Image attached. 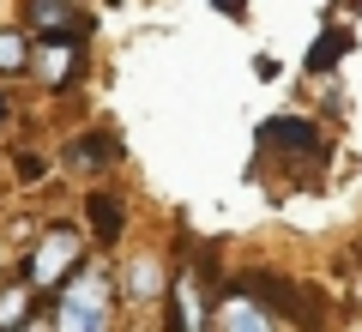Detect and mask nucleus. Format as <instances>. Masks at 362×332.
<instances>
[{
  "label": "nucleus",
  "mask_w": 362,
  "mask_h": 332,
  "mask_svg": "<svg viewBox=\"0 0 362 332\" xmlns=\"http://www.w3.org/2000/svg\"><path fill=\"white\" fill-rule=\"evenodd\" d=\"M49 332H115V278L85 260V266L54 290Z\"/></svg>",
  "instance_id": "1"
},
{
  "label": "nucleus",
  "mask_w": 362,
  "mask_h": 332,
  "mask_svg": "<svg viewBox=\"0 0 362 332\" xmlns=\"http://www.w3.org/2000/svg\"><path fill=\"white\" fill-rule=\"evenodd\" d=\"M78 266H85V230L66 224V217H49V224L30 236V254H25V266H18V284H25L30 296H49V290H61Z\"/></svg>",
  "instance_id": "2"
},
{
  "label": "nucleus",
  "mask_w": 362,
  "mask_h": 332,
  "mask_svg": "<svg viewBox=\"0 0 362 332\" xmlns=\"http://www.w3.org/2000/svg\"><path fill=\"white\" fill-rule=\"evenodd\" d=\"M85 42H90V37H37V42H30L25 73L37 79L42 91L78 85V79H85Z\"/></svg>",
  "instance_id": "3"
},
{
  "label": "nucleus",
  "mask_w": 362,
  "mask_h": 332,
  "mask_svg": "<svg viewBox=\"0 0 362 332\" xmlns=\"http://www.w3.org/2000/svg\"><path fill=\"white\" fill-rule=\"evenodd\" d=\"M259 151H284V157H302L308 169L326 164V133L320 121H302V115H278L259 127Z\"/></svg>",
  "instance_id": "4"
},
{
  "label": "nucleus",
  "mask_w": 362,
  "mask_h": 332,
  "mask_svg": "<svg viewBox=\"0 0 362 332\" xmlns=\"http://www.w3.org/2000/svg\"><path fill=\"white\" fill-rule=\"evenodd\" d=\"M206 332H284V326H278V320H272L242 284H230V290L206 308Z\"/></svg>",
  "instance_id": "5"
},
{
  "label": "nucleus",
  "mask_w": 362,
  "mask_h": 332,
  "mask_svg": "<svg viewBox=\"0 0 362 332\" xmlns=\"http://www.w3.org/2000/svg\"><path fill=\"white\" fill-rule=\"evenodd\" d=\"M163 308H169L163 332H206V302H199V278H194L187 266H175V278H169V290H163Z\"/></svg>",
  "instance_id": "6"
},
{
  "label": "nucleus",
  "mask_w": 362,
  "mask_h": 332,
  "mask_svg": "<svg viewBox=\"0 0 362 332\" xmlns=\"http://www.w3.org/2000/svg\"><path fill=\"white\" fill-rule=\"evenodd\" d=\"M85 217H90V236L103 248H115L121 242V230H127V200H115V193H85Z\"/></svg>",
  "instance_id": "7"
},
{
  "label": "nucleus",
  "mask_w": 362,
  "mask_h": 332,
  "mask_svg": "<svg viewBox=\"0 0 362 332\" xmlns=\"http://www.w3.org/2000/svg\"><path fill=\"white\" fill-rule=\"evenodd\" d=\"M121 290H127V302H157V296L169 290V278H163V266H157L151 254H139V260H127V272H121Z\"/></svg>",
  "instance_id": "8"
},
{
  "label": "nucleus",
  "mask_w": 362,
  "mask_h": 332,
  "mask_svg": "<svg viewBox=\"0 0 362 332\" xmlns=\"http://www.w3.org/2000/svg\"><path fill=\"white\" fill-rule=\"evenodd\" d=\"M344 49H350V30H326V37L308 49V73L314 79H332V67H338V55H344Z\"/></svg>",
  "instance_id": "9"
},
{
  "label": "nucleus",
  "mask_w": 362,
  "mask_h": 332,
  "mask_svg": "<svg viewBox=\"0 0 362 332\" xmlns=\"http://www.w3.org/2000/svg\"><path fill=\"white\" fill-rule=\"evenodd\" d=\"M30 326V290L25 284H6L0 290V332H25Z\"/></svg>",
  "instance_id": "10"
},
{
  "label": "nucleus",
  "mask_w": 362,
  "mask_h": 332,
  "mask_svg": "<svg viewBox=\"0 0 362 332\" xmlns=\"http://www.w3.org/2000/svg\"><path fill=\"white\" fill-rule=\"evenodd\" d=\"M25 61H30V37L18 25H0V79H6V73H25Z\"/></svg>",
  "instance_id": "11"
},
{
  "label": "nucleus",
  "mask_w": 362,
  "mask_h": 332,
  "mask_svg": "<svg viewBox=\"0 0 362 332\" xmlns=\"http://www.w3.org/2000/svg\"><path fill=\"white\" fill-rule=\"evenodd\" d=\"M115 157V139H103V133H90L85 145L73 139V151H66V169H97V164H109Z\"/></svg>",
  "instance_id": "12"
},
{
  "label": "nucleus",
  "mask_w": 362,
  "mask_h": 332,
  "mask_svg": "<svg viewBox=\"0 0 362 332\" xmlns=\"http://www.w3.org/2000/svg\"><path fill=\"white\" fill-rule=\"evenodd\" d=\"M13 169H18V181H25V188H37V181L49 176V157H37V151H18V157H13Z\"/></svg>",
  "instance_id": "13"
},
{
  "label": "nucleus",
  "mask_w": 362,
  "mask_h": 332,
  "mask_svg": "<svg viewBox=\"0 0 362 332\" xmlns=\"http://www.w3.org/2000/svg\"><path fill=\"white\" fill-rule=\"evenodd\" d=\"M6 115H13V103H6V85H0V127H6Z\"/></svg>",
  "instance_id": "14"
},
{
  "label": "nucleus",
  "mask_w": 362,
  "mask_h": 332,
  "mask_svg": "<svg viewBox=\"0 0 362 332\" xmlns=\"http://www.w3.org/2000/svg\"><path fill=\"white\" fill-rule=\"evenodd\" d=\"M25 332H49V326H25Z\"/></svg>",
  "instance_id": "15"
}]
</instances>
